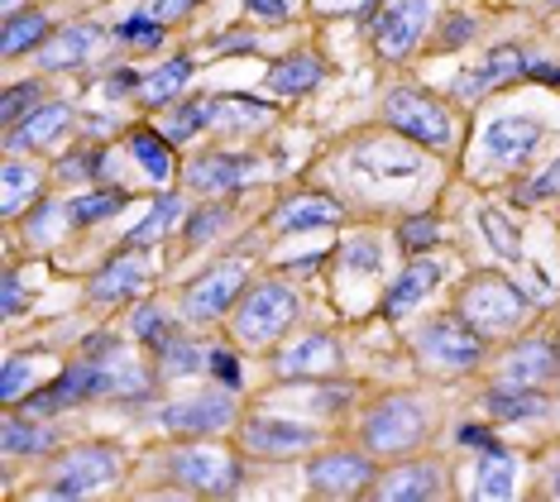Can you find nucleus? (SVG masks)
<instances>
[{
	"label": "nucleus",
	"mask_w": 560,
	"mask_h": 502,
	"mask_svg": "<svg viewBox=\"0 0 560 502\" xmlns=\"http://www.w3.org/2000/svg\"><path fill=\"white\" fill-rule=\"evenodd\" d=\"M292 316H298V292L283 288V282H259V288H249L245 292V302H240V312H235V335L245 345H269L278 340L288 326H292Z\"/></svg>",
	"instance_id": "f257e3e1"
},
{
	"label": "nucleus",
	"mask_w": 560,
	"mask_h": 502,
	"mask_svg": "<svg viewBox=\"0 0 560 502\" xmlns=\"http://www.w3.org/2000/svg\"><path fill=\"white\" fill-rule=\"evenodd\" d=\"M427 435V411L417 397H388L378 411H369L364 421V445L374 455H402Z\"/></svg>",
	"instance_id": "f03ea898"
},
{
	"label": "nucleus",
	"mask_w": 560,
	"mask_h": 502,
	"mask_svg": "<svg viewBox=\"0 0 560 502\" xmlns=\"http://www.w3.org/2000/svg\"><path fill=\"white\" fill-rule=\"evenodd\" d=\"M522 312H527V302H522V292L513 288V282H503V278H475L465 288V297H460V316L479 335L513 330L522 320Z\"/></svg>",
	"instance_id": "7ed1b4c3"
},
{
	"label": "nucleus",
	"mask_w": 560,
	"mask_h": 502,
	"mask_svg": "<svg viewBox=\"0 0 560 502\" xmlns=\"http://www.w3.org/2000/svg\"><path fill=\"white\" fill-rule=\"evenodd\" d=\"M384 120H388L398 135L417 139V144H427V149H445V144H451V115H445L436 101L422 96V92H407V86L388 92Z\"/></svg>",
	"instance_id": "20e7f679"
},
{
	"label": "nucleus",
	"mask_w": 560,
	"mask_h": 502,
	"mask_svg": "<svg viewBox=\"0 0 560 502\" xmlns=\"http://www.w3.org/2000/svg\"><path fill=\"white\" fill-rule=\"evenodd\" d=\"M116 474H120L116 450L82 445V450H72V455H62L54 465V488H48V493L54 498H82V493H96V488L116 483Z\"/></svg>",
	"instance_id": "39448f33"
},
{
	"label": "nucleus",
	"mask_w": 560,
	"mask_h": 502,
	"mask_svg": "<svg viewBox=\"0 0 560 502\" xmlns=\"http://www.w3.org/2000/svg\"><path fill=\"white\" fill-rule=\"evenodd\" d=\"M417 350H422L436 369H475L483 354V335L460 316H441L427 330H417Z\"/></svg>",
	"instance_id": "423d86ee"
},
{
	"label": "nucleus",
	"mask_w": 560,
	"mask_h": 502,
	"mask_svg": "<svg viewBox=\"0 0 560 502\" xmlns=\"http://www.w3.org/2000/svg\"><path fill=\"white\" fill-rule=\"evenodd\" d=\"M173 479L187 483V488H201V493H231L240 483V465L225 450H211V445H192V450H173L168 459Z\"/></svg>",
	"instance_id": "0eeeda50"
},
{
	"label": "nucleus",
	"mask_w": 560,
	"mask_h": 502,
	"mask_svg": "<svg viewBox=\"0 0 560 502\" xmlns=\"http://www.w3.org/2000/svg\"><path fill=\"white\" fill-rule=\"evenodd\" d=\"M431 0H388L374 20V44L384 58H407L417 48V38L427 34Z\"/></svg>",
	"instance_id": "6e6552de"
},
{
	"label": "nucleus",
	"mask_w": 560,
	"mask_h": 502,
	"mask_svg": "<svg viewBox=\"0 0 560 502\" xmlns=\"http://www.w3.org/2000/svg\"><path fill=\"white\" fill-rule=\"evenodd\" d=\"M240 288H245V268H240V264L211 268V273H201L192 288H187L183 316H187V320H215V316H225V312L235 306Z\"/></svg>",
	"instance_id": "1a4fd4ad"
},
{
	"label": "nucleus",
	"mask_w": 560,
	"mask_h": 502,
	"mask_svg": "<svg viewBox=\"0 0 560 502\" xmlns=\"http://www.w3.org/2000/svg\"><path fill=\"white\" fill-rule=\"evenodd\" d=\"M235 421V402L221 393H201L192 402H168L163 407V427L177 435H215Z\"/></svg>",
	"instance_id": "9d476101"
},
{
	"label": "nucleus",
	"mask_w": 560,
	"mask_h": 502,
	"mask_svg": "<svg viewBox=\"0 0 560 502\" xmlns=\"http://www.w3.org/2000/svg\"><path fill=\"white\" fill-rule=\"evenodd\" d=\"M537 149H541V125L527 120V115H499V120H489V130H483V153H489L493 163L517 167Z\"/></svg>",
	"instance_id": "9b49d317"
},
{
	"label": "nucleus",
	"mask_w": 560,
	"mask_h": 502,
	"mask_svg": "<svg viewBox=\"0 0 560 502\" xmlns=\"http://www.w3.org/2000/svg\"><path fill=\"white\" fill-rule=\"evenodd\" d=\"M249 455H269V459H288V455H302V450L316 445V431L312 427H298V421H273V417H254L245 421L240 431Z\"/></svg>",
	"instance_id": "f8f14e48"
},
{
	"label": "nucleus",
	"mask_w": 560,
	"mask_h": 502,
	"mask_svg": "<svg viewBox=\"0 0 560 502\" xmlns=\"http://www.w3.org/2000/svg\"><path fill=\"white\" fill-rule=\"evenodd\" d=\"M264 173L259 159H249V153H207V159H197L187 167V187L197 191H235L254 183V177Z\"/></svg>",
	"instance_id": "ddd939ff"
},
{
	"label": "nucleus",
	"mask_w": 560,
	"mask_h": 502,
	"mask_svg": "<svg viewBox=\"0 0 560 502\" xmlns=\"http://www.w3.org/2000/svg\"><path fill=\"white\" fill-rule=\"evenodd\" d=\"M307 479L316 493H326V498H354L374 479V469H369V459H360V455H322Z\"/></svg>",
	"instance_id": "4468645a"
},
{
	"label": "nucleus",
	"mask_w": 560,
	"mask_h": 502,
	"mask_svg": "<svg viewBox=\"0 0 560 502\" xmlns=\"http://www.w3.org/2000/svg\"><path fill=\"white\" fill-rule=\"evenodd\" d=\"M340 364V350L330 335H302L298 345H288L283 354H278V373L283 378H322Z\"/></svg>",
	"instance_id": "2eb2a0df"
},
{
	"label": "nucleus",
	"mask_w": 560,
	"mask_h": 502,
	"mask_svg": "<svg viewBox=\"0 0 560 502\" xmlns=\"http://www.w3.org/2000/svg\"><path fill=\"white\" fill-rule=\"evenodd\" d=\"M527 68H532V62L522 58V48L503 44V48H493V54H489V62H483L479 72H469V77H460V82H455V96L475 101V96L483 92V86H503V82H517V77H527Z\"/></svg>",
	"instance_id": "dca6fc26"
},
{
	"label": "nucleus",
	"mask_w": 560,
	"mask_h": 502,
	"mask_svg": "<svg viewBox=\"0 0 560 502\" xmlns=\"http://www.w3.org/2000/svg\"><path fill=\"white\" fill-rule=\"evenodd\" d=\"M144 282H149V264L135 259V254H125V259H116L110 268H101V273L92 278V302L96 306H116L125 297H135Z\"/></svg>",
	"instance_id": "f3484780"
},
{
	"label": "nucleus",
	"mask_w": 560,
	"mask_h": 502,
	"mask_svg": "<svg viewBox=\"0 0 560 502\" xmlns=\"http://www.w3.org/2000/svg\"><path fill=\"white\" fill-rule=\"evenodd\" d=\"M101 44V30L96 24H72V30L54 34L48 44L39 48V68L48 72H62V68H78V62H86V54Z\"/></svg>",
	"instance_id": "a211bd4d"
},
{
	"label": "nucleus",
	"mask_w": 560,
	"mask_h": 502,
	"mask_svg": "<svg viewBox=\"0 0 560 502\" xmlns=\"http://www.w3.org/2000/svg\"><path fill=\"white\" fill-rule=\"evenodd\" d=\"M436 282H441V268L431 264V259L412 264V268H407V273L384 292V312H388V316H407L417 302L431 297V288H436Z\"/></svg>",
	"instance_id": "6ab92c4d"
},
{
	"label": "nucleus",
	"mask_w": 560,
	"mask_h": 502,
	"mask_svg": "<svg viewBox=\"0 0 560 502\" xmlns=\"http://www.w3.org/2000/svg\"><path fill=\"white\" fill-rule=\"evenodd\" d=\"M168 144H173V139L163 135V130H135V135H130L135 163L144 167V177H149L154 187H168V183H173V173H177V167H173V149H168Z\"/></svg>",
	"instance_id": "aec40b11"
},
{
	"label": "nucleus",
	"mask_w": 560,
	"mask_h": 502,
	"mask_svg": "<svg viewBox=\"0 0 560 502\" xmlns=\"http://www.w3.org/2000/svg\"><path fill=\"white\" fill-rule=\"evenodd\" d=\"M551 373H556V350L546 340L517 345V350L508 354V364H503V378L513 383V388H532V383L551 378Z\"/></svg>",
	"instance_id": "412c9836"
},
{
	"label": "nucleus",
	"mask_w": 560,
	"mask_h": 502,
	"mask_svg": "<svg viewBox=\"0 0 560 502\" xmlns=\"http://www.w3.org/2000/svg\"><path fill=\"white\" fill-rule=\"evenodd\" d=\"M72 125V110L68 106H39L30 110L24 120L15 125V135H10V149H39V144H54V139Z\"/></svg>",
	"instance_id": "4be33fe9"
},
{
	"label": "nucleus",
	"mask_w": 560,
	"mask_h": 502,
	"mask_svg": "<svg viewBox=\"0 0 560 502\" xmlns=\"http://www.w3.org/2000/svg\"><path fill=\"white\" fill-rule=\"evenodd\" d=\"M340 221V206L330 197H292L278 206L273 230H316V225H336Z\"/></svg>",
	"instance_id": "5701e85b"
},
{
	"label": "nucleus",
	"mask_w": 560,
	"mask_h": 502,
	"mask_svg": "<svg viewBox=\"0 0 560 502\" xmlns=\"http://www.w3.org/2000/svg\"><path fill=\"white\" fill-rule=\"evenodd\" d=\"M436 479H441L436 465H402V469H393L388 479L378 483V498H384V502H417V498H431V493H436Z\"/></svg>",
	"instance_id": "b1692460"
},
{
	"label": "nucleus",
	"mask_w": 560,
	"mask_h": 502,
	"mask_svg": "<svg viewBox=\"0 0 560 502\" xmlns=\"http://www.w3.org/2000/svg\"><path fill=\"white\" fill-rule=\"evenodd\" d=\"M316 82H322V62H316L312 54H292L269 72L273 96H302V92H312Z\"/></svg>",
	"instance_id": "393cba45"
},
{
	"label": "nucleus",
	"mask_w": 560,
	"mask_h": 502,
	"mask_svg": "<svg viewBox=\"0 0 560 502\" xmlns=\"http://www.w3.org/2000/svg\"><path fill=\"white\" fill-rule=\"evenodd\" d=\"M187 77H192V62H187V58H168L163 68H154L144 82H139V101H144V106H168L173 96H183Z\"/></svg>",
	"instance_id": "a878e982"
},
{
	"label": "nucleus",
	"mask_w": 560,
	"mask_h": 502,
	"mask_svg": "<svg viewBox=\"0 0 560 502\" xmlns=\"http://www.w3.org/2000/svg\"><path fill=\"white\" fill-rule=\"evenodd\" d=\"M354 163H360L364 173H374V177H417L422 173L412 153L393 149V144H360L354 149Z\"/></svg>",
	"instance_id": "bb28decb"
},
{
	"label": "nucleus",
	"mask_w": 560,
	"mask_h": 502,
	"mask_svg": "<svg viewBox=\"0 0 560 502\" xmlns=\"http://www.w3.org/2000/svg\"><path fill=\"white\" fill-rule=\"evenodd\" d=\"M0 441H5V455H44V450H54L58 435L39 427V421H24V417H5V427H0Z\"/></svg>",
	"instance_id": "cd10ccee"
},
{
	"label": "nucleus",
	"mask_w": 560,
	"mask_h": 502,
	"mask_svg": "<svg viewBox=\"0 0 560 502\" xmlns=\"http://www.w3.org/2000/svg\"><path fill=\"white\" fill-rule=\"evenodd\" d=\"M483 407H489L493 421H527V417H541L546 411V397L532 393V388H493L489 397H483Z\"/></svg>",
	"instance_id": "c85d7f7f"
},
{
	"label": "nucleus",
	"mask_w": 560,
	"mask_h": 502,
	"mask_svg": "<svg viewBox=\"0 0 560 502\" xmlns=\"http://www.w3.org/2000/svg\"><path fill=\"white\" fill-rule=\"evenodd\" d=\"M39 197V173L24 163H5V173H0V211L5 215H20L24 201Z\"/></svg>",
	"instance_id": "c756f323"
},
{
	"label": "nucleus",
	"mask_w": 560,
	"mask_h": 502,
	"mask_svg": "<svg viewBox=\"0 0 560 502\" xmlns=\"http://www.w3.org/2000/svg\"><path fill=\"white\" fill-rule=\"evenodd\" d=\"M44 38H48V20L39 15V10H30V15H10L5 34H0V54L15 58V54H24V48L44 44Z\"/></svg>",
	"instance_id": "7c9ffc66"
},
{
	"label": "nucleus",
	"mask_w": 560,
	"mask_h": 502,
	"mask_svg": "<svg viewBox=\"0 0 560 502\" xmlns=\"http://www.w3.org/2000/svg\"><path fill=\"white\" fill-rule=\"evenodd\" d=\"M513 493V459L508 450H483V465H479V483H475V498H508Z\"/></svg>",
	"instance_id": "2f4dec72"
},
{
	"label": "nucleus",
	"mask_w": 560,
	"mask_h": 502,
	"mask_svg": "<svg viewBox=\"0 0 560 502\" xmlns=\"http://www.w3.org/2000/svg\"><path fill=\"white\" fill-rule=\"evenodd\" d=\"M215 120V96H197V101H187V106H177L173 110V120H168V135L173 144H187L197 130H207V125Z\"/></svg>",
	"instance_id": "473e14b6"
},
{
	"label": "nucleus",
	"mask_w": 560,
	"mask_h": 502,
	"mask_svg": "<svg viewBox=\"0 0 560 502\" xmlns=\"http://www.w3.org/2000/svg\"><path fill=\"white\" fill-rule=\"evenodd\" d=\"M183 221V197H163L159 206H154V215H144V221H139L135 230H130V249H139V244H154L159 235H168V230Z\"/></svg>",
	"instance_id": "72a5a7b5"
},
{
	"label": "nucleus",
	"mask_w": 560,
	"mask_h": 502,
	"mask_svg": "<svg viewBox=\"0 0 560 502\" xmlns=\"http://www.w3.org/2000/svg\"><path fill=\"white\" fill-rule=\"evenodd\" d=\"M269 120V106H254V101L245 96H215V120L211 125H221V130H249V125H264Z\"/></svg>",
	"instance_id": "f704fd0d"
},
{
	"label": "nucleus",
	"mask_w": 560,
	"mask_h": 502,
	"mask_svg": "<svg viewBox=\"0 0 560 502\" xmlns=\"http://www.w3.org/2000/svg\"><path fill=\"white\" fill-rule=\"evenodd\" d=\"M125 206V191H86V197H78L68 206V221H78V225H92V221H106V215H116Z\"/></svg>",
	"instance_id": "c9c22d12"
},
{
	"label": "nucleus",
	"mask_w": 560,
	"mask_h": 502,
	"mask_svg": "<svg viewBox=\"0 0 560 502\" xmlns=\"http://www.w3.org/2000/svg\"><path fill=\"white\" fill-rule=\"evenodd\" d=\"M479 225H483V235H489L493 249H499V259H508V264H517V259H522V240H517V230L508 225L499 211H479Z\"/></svg>",
	"instance_id": "e433bc0d"
},
{
	"label": "nucleus",
	"mask_w": 560,
	"mask_h": 502,
	"mask_svg": "<svg viewBox=\"0 0 560 502\" xmlns=\"http://www.w3.org/2000/svg\"><path fill=\"white\" fill-rule=\"evenodd\" d=\"M39 96H44V86H39V82H20V86H10V96L0 101V120H5V125H20V115H24V110H39Z\"/></svg>",
	"instance_id": "4c0bfd02"
},
{
	"label": "nucleus",
	"mask_w": 560,
	"mask_h": 502,
	"mask_svg": "<svg viewBox=\"0 0 560 502\" xmlns=\"http://www.w3.org/2000/svg\"><path fill=\"white\" fill-rule=\"evenodd\" d=\"M34 383V359H24V354H15V359H5V373H0V397L5 402H20V393Z\"/></svg>",
	"instance_id": "58836bf2"
},
{
	"label": "nucleus",
	"mask_w": 560,
	"mask_h": 502,
	"mask_svg": "<svg viewBox=\"0 0 560 502\" xmlns=\"http://www.w3.org/2000/svg\"><path fill=\"white\" fill-rule=\"evenodd\" d=\"M116 38H125V44H144V48H154L159 38H163V20L130 15V20H120V24H116Z\"/></svg>",
	"instance_id": "ea45409f"
},
{
	"label": "nucleus",
	"mask_w": 560,
	"mask_h": 502,
	"mask_svg": "<svg viewBox=\"0 0 560 502\" xmlns=\"http://www.w3.org/2000/svg\"><path fill=\"white\" fill-rule=\"evenodd\" d=\"M436 235H441V225L431 221V215H412V221H402L398 225V240H402V249H431L436 244Z\"/></svg>",
	"instance_id": "a19ab883"
},
{
	"label": "nucleus",
	"mask_w": 560,
	"mask_h": 502,
	"mask_svg": "<svg viewBox=\"0 0 560 502\" xmlns=\"http://www.w3.org/2000/svg\"><path fill=\"white\" fill-rule=\"evenodd\" d=\"M197 369H201L197 345H187V340H168V350H163V373H168V378H183V373H197Z\"/></svg>",
	"instance_id": "79ce46f5"
},
{
	"label": "nucleus",
	"mask_w": 560,
	"mask_h": 502,
	"mask_svg": "<svg viewBox=\"0 0 560 502\" xmlns=\"http://www.w3.org/2000/svg\"><path fill=\"white\" fill-rule=\"evenodd\" d=\"M546 197H560V159L546 167L541 177H532V183L517 187V201H546Z\"/></svg>",
	"instance_id": "37998d69"
},
{
	"label": "nucleus",
	"mask_w": 560,
	"mask_h": 502,
	"mask_svg": "<svg viewBox=\"0 0 560 502\" xmlns=\"http://www.w3.org/2000/svg\"><path fill=\"white\" fill-rule=\"evenodd\" d=\"M225 221H231V215L221 211V206H211V211H201L192 225H187V244H207V240H215L225 230Z\"/></svg>",
	"instance_id": "c03bdc74"
},
{
	"label": "nucleus",
	"mask_w": 560,
	"mask_h": 502,
	"mask_svg": "<svg viewBox=\"0 0 560 502\" xmlns=\"http://www.w3.org/2000/svg\"><path fill=\"white\" fill-rule=\"evenodd\" d=\"M346 264L360 268V273H378V264H384V254H378L374 240H350L346 244Z\"/></svg>",
	"instance_id": "a18cd8bd"
},
{
	"label": "nucleus",
	"mask_w": 560,
	"mask_h": 502,
	"mask_svg": "<svg viewBox=\"0 0 560 502\" xmlns=\"http://www.w3.org/2000/svg\"><path fill=\"white\" fill-rule=\"evenodd\" d=\"M58 215H68V211H62V206H39V211L30 215V240H34V244H48V240H54Z\"/></svg>",
	"instance_id": "49530a36"
},
{
	"label": "nucleus",
	"mask_w": 560,
	"mask_h": 502,
	"mask_svg": "<svg viewBox=\"0 0 560 502\" xmlns=\"http://www.w3.org/2000/svg\"><path fill=\"white\" fill-rule=\"evenodd\" d=\"M130 326H135L139 340H159V335H163V312H159V306H139Z\"/></svg>",
	"instance_id": "de8ad7c7"
},
{
	"label": "nucleus",
	"mask_w": 560,
	"mask_h": 502,
	"mask_svg": "<svg viewBox=\"0 0 560 502\" xmlns=\"http://www.w3.org/2000/svg\"><path fill=\"white\" fill-rule=\"evenodd\" d=\"M249 15L264 20V24H283L288 20V0H245Z\"/></svg>",
	"instance_id": "09e8293b"
},
{
	"label": "nucleus",
	"mask_w": 560,
	"mask_h": 502,
	"mask_svg": "<svg viewBox=\"0 0 560 502\" xmlns=\"http://www.w3.org/2000/svg\"><path fill=\"white\" fill-rule=\"evenodd\" d=\"M86 167H101L96 153H68V159L58 163V177L62 183H72V177H86Z\"/></svg>",
	"instance_id": "8fccbe9b"
},
{
	"label": "nucleus",
	"mask_w": 560,
	"mask_h": 502,
	"mask_svg": "<svg viewBox=\"0 0 560 502\" xmlns=\"http://www.w3.org/2000/svg\"><path fill=\"white\" fill-rule=\"evenodd\" d=\"M211 373L225 383V388H240V359H235V354L215 350V354H211Z\"/></svg>",
	"instance_id": "3c124183"
},
{
	"label": "nucleus",
	"mask_w": 560,
	"mask_h": 502,
	"mask_svg": "<svg viewBox=\"0 0 560 502\" xmlns=\"http://www.w3.org/2000/svg\"><path fill=\"white\" fill-rule=\"evenodd\" d=\"M378 0H316V10H326V15H369V10H374Z\"/></svg>",
	"instance_id": "603ef678"
},
{
	"label": "nucleus",
	"mask_w": 560,
	"mask_h": 502,
	"mask_svg": "<svg viewBox=\"0 0 560 502\" xmlns=\"http://www.w3.org/2000/svg\"><path fill=\"white\" fill-rule=\"evenodd\" d=\"M469 38H475V20H451V24H445V34H441V44L445 48H460V44H469Z\"/></svg>",
	"instance_id": "864d4df0"
},
{
	"label": "nucleus",
	"mask_w": 560,
	"mask_h": 502,
	"mask_svg": "<svg viewBox=\"0 0 560 502\" xmlns=\"http://www.w3.org/2000/svg\"><path fill=\"white\" fill-rule=\"evenodd\" d=\"M192 5H201V0H159L154 20H163V24H168V20H183L187 10H192Z\"/></svg>",
	"instance_id": "5fc2aeb1"
},
{
	"label": "nucleus",
	"mask_w": 560,
	"mask_h": 502,
	"mask_svg": "<svg viewBox=\"0 0 560 502\" xmlns=\"http://www.w3.org/2000/svg\"><path fill=\"white\" fill-rule=\"evenodd\" d=\"M460 441L475 445V450H499V441H493L489 431H479V427H460Z\"/></svg>",
	"instance_id": "6e6d98bb"
},
{
	"label": "nucleus",
	"mask_w": 560,
	"mask_h": 502,
	"mask_svg": "<svg viewBox=\"0 0 560 502\" xmlns=\"http://www.w3.org/2000/svg\"><path fill=\"white\" fill-rule=\"evenodd\" d=\"M24 306V292H20V278L15 273H5V316H15Z\"/></svg>",
	"instance_id": "4d7b16f0"
},
{
	"label": "nucleus",
	"mask_w": 560,
	"mask_h": 502,
	"mask_svg": "<svg viewBox=\"0 0 560 502\" xmlns=\"http://www.w3.org/2000/svg\"><path fill=\"white\" fill-rule=\"evenodd\" d=\"M221 48H225V54H249L254 38L249 34H231V38H221Z\"/></svg>",
	"instance_id": "13d9d810"
},
{
	"label": "nucleus",
	"mask_w": 560,
	"mask_h": 502,
	"mask_svg": "<svg viewBox=\"0 0 560 502\" xmlns=\"http://www.w3.org/2000/svg\"><path fill=\"white\" fill-rule=\"evenodd\" d=\"M130 86H135V72H116L106 82V92H130Z\"/></svg>",
	"instance_id": "bf43d9fd"
},
{
	"label": "nucleus",
	"mask_w": 560,
	"mask_h": 502,
	"mask_svg": "<svg viewBox=\"0 0 560 502\" xmlns=\"http://www.w3.org/2000/svg\"><path fill=\"white\" fill-rule=\"evenodd\" d=\"M551 5H560V0H551Z\"/></svg>",
	"instance_id": "052dcab7"
},
{
	"label": "nucleus",
	"mask_w": 560,
	"mask_h": 502,
	"mask_svg": "<svg viewBox=\"0 0 560 502\" xmlns=\"http://www.w3.org/2000/svg\"><path fill=\"white\" fill-rule=\"evenodd\" d=\"M556 493H560V483H556Z\"/></svg>",
	"instance_id": "680f3d73"
}]
</instances>
